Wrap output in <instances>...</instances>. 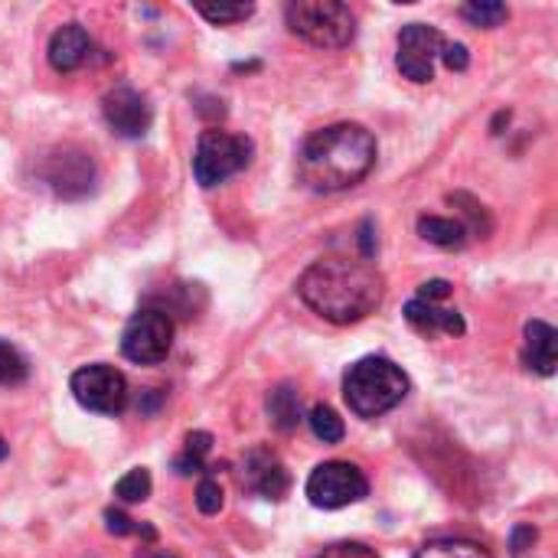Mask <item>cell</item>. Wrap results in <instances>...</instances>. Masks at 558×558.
Here are the masks:
<instances>
[{
  "label": "cell",
  "mask_w": 558,
  "mask_h": 558,
  "mask_svg": "<svg viewBox=\"0 0 558 558\" xmlns=\"http://www.w3.org/2000/svg\"><path fill=\"white\" fill-rule=\"evenodd\" d=\"M301 301L330 324H360L383 304L386 281L363 258H320L298 281Z\"/></svg>",
  "instance_id": "cell-1"
},
{
  "label": "cell",
  "mask_w": 558,
  "mask_h": 558,
  "mask_svg": "<svg viewBox=\"0 0 558 558\" xmlns=\"http://www.w3.org/2000/svg\"><path fill=\"white\" fill-rule=\"evenodd\" d=\"M376 167V137L363 124H330L314 131L298 154V177L314 193L350 190Z\"/></svg>",
  "instance_id": "cell-2"
},
{
  "label": "cell",
  "mask_w": 558,
  "mask_h": 558,
  "mask_svg": "<svg viewBox=\"0 0 558 558\" xmlns=\"http://www.w3.org/2000/svg\"><path fill=\"white\" fill-rule=\"evenodd\" d=\"M409 396L405 373L386 356H366L343 376V399L360 418H379Z\"/></svg>",
  "instance_id": "cell-3"
},
{
  "label": "cell",
  "mask_w": 558,
  "mask_h": 558,
  "mask_svg": "<svg viewBox=\"0 0 558 558\" xmlns=\"http://www.w3.org/2000/svg\"><path fill=\"white\" fill-rule=\"evenodd\" d=\"M284 20L294 36L320 49H343L356 36V13L340 0H294Z\"/></svg>",
  "instance_id": "cell-4"
},
{
  "label": "cell",
  "mask_w": 558,
  "mask_h": 558,
  "mask_svg": "<svg viewBox=\"0 0 558 558\" xmlns=\"http://www.w3.org/2000/svg\"><path fill=\"white\" fill-rule=\"evenodd\" d=\"M252 163V141L229 134V131H206L199 134L196 154H193V177L199 186H219L232 173L245 170Z\"/></svg>",
  "instance_id": "cell-5"
},
{
  "label": "cell",
  "mask_w": 558,
  "mask_h": 558,
  "mask_svg": "<svg viewBox=\"0 0 558 558\" xmlns=\"http://www.w3.org/2000/svg\"><path fill=\"white\" fill-rule=\"evenodd\" d=\"M366 494H369V481L350 461H327L314 468V474L307 477V500L317 510H343L366 500Z\"/></svg>",
  "instance_id": "cell-6"
},
{
  "label": "cell",
  "mask_w": 558,
  "mask_h": 558,
  "mask_svg": "<svg viewBox=\"0 0 558 558\" xmlns=\"http://www.w3.org/2000/svg\"><path fill=\"white\" fill-rule=\"evenodd\" d=\"M69 389L75 402L95 415H121L128 409V379L108 363H92L75 369Z\"/></svg>",
  "instance_id": "cell-7"
},
{
  "label": "cell",
  "mask_w": 558,
  "mask_h": 558,
  "mask_svg": "<svg viewBox=\"0 0 558 558\" xmlns=\"http://www.w3.org/2000/svg\"><path fill=\"white\" fill-rule=\"evenodd\" d=\"M173 347V320L163 311H137L121 337V353L137 366H157Z\"/></svg>",
  "instance_id": "cell-8"
},
{
  "label": "cell",
  "mask_w": 558,
  "mask_h": 558,
  "mask_svg": "<svg viewBox=\"0 0 558 558\" xmlns=\"http://www.w3.org/2000/svg\"><path fill=\"white\" fill-rule=\"evenodd\" d=\"M445 36L428 26V23H409L402 26L399 33V56H396V65L405 78L412 82H432L435 78V59L441 56L445 49Z\"/></svg>",
  "instance_id": "cell-9"
},
{
  "label": "cell",
  "mask_w": 558,
  "mask_h": 558,
  "mask_svg": "<svg viewBox=\"0 0 558 558\" xmlns=\"http://www.w3.org/2000/svg\"><path fill=\"white\" fill-rule=\"evenodd\" d=\"M43 180L46 186L62 199H78L95 183V163L85 150L59 147L43 160Z\"/></svg>",
  "instance_id": "cell-10"
},
{
  "label": "cell",
  "mask_w": 558,
  "mask_h": 558,
  "mask_svg": "<svg viewBox=\"0 0 558 558\" xmlns=\"http://www.w3.org/2000/svg\"><path fill=\"white\" fill-rule=\"evenodd\" d=\"M101 114H105L108 128L118 137H144L150 121H154V111H150L147 98L131 85H114L101 98Z\"/></svg>",
  "instance_id": "cell-11"
},
{
  "label": "cell",
  "mask_w": 558,
  "mask_h": 558,
  "mask_svg": "<svg viewBox=\"0 0 558 558\" xmlns=\"http://www.w3.org/2000/svg\"><path fill=\"white\" fill-rule=\"evenodd\" d=\"M242 484L265 500H284L291 490V474L271 451H252L242 468Z\"/></svg>",
  "instance_id": "cell-12"
},
{
  "label": "cell",
  "mask_w": 558,
  "mask_h": 558,
  "mask_svg": "<svg viewBox=\"0 0 558 558\" xmlns=\"http://www.w3.org/2000/svg\"><path fill=\"white\" fill-rule=\"evenodd\" d=\"M88 52H92V39H88V33H85V26H78V23H65V26H59L56 33H52V39H49V65L56 69V72H75L85 59H88Z\"/></svg>",
  "instance_id": "cell-13"
},
{
  "label": "cell",
  "mask_w": 558,
  "mask_h": 558,
  "mask_svg": "<svg viewBox=\"0 0 558 558\" xmlns=\"http://www.w3.org/2000/svg\"><path fill=\"white\" fill-rule=\"evenodd\" d=\"M405 320L422 330V333H451V337H464L468 333V324L458 311H448V307H438V304H428V301H409L405 304Z\"/></svg>",
  "instance_id": "cell-14"
},
{
  "label": "cell",
  "mask_w": 558,
  "mask_h": 558,
  "mask_svg": "<svg viewBox=\"0 0 558 558\" xmlns=\"http://www.w3.org/2000/svg\"><path fill=\"white\" fill-rule=\"evenodd\" d=\"M556 347H558V333L553 324L546 320H530L526 324V366L539 376H553L556 373Z\"/></svg>",
  "instance_id": "cell-15"
},
{
  "label": "cell",
  "mask_w": 558,
  "mask_h": 558,
  "mask_svg": "<svg viewBox=\"0 0 558 558\" xmlns=\"http://www.w3.org/2000/svg\"><path fill=\"white\" fill-rule=\"evenodd\" d=\"M418 235L438 248H461L468 242V226L461 219H445V216H422L418 219Z\"/></svg>",
  "instance_id": "cell-16"
},
{
  "label": "cell",
  "mask_w": 558,
  "mask_h": 558,
  "mask_svg": "<svg viewBox=\"0 0 558 558\" xmlns=\"http://www.w3.org/2000/svg\"><path fill=\"white\" fill-rule=\"evenodd\" d=\"M268 418L278 432H294L301 425V396L294 386H278L268 396Z\"/></svg>",
  "instance_id": "cell-17"
},
{
  "label": "cell",
  "mask_w": 558,
  "mask_h": 558,
  "mask_svg": "<svg viewBox=\"0 0 558 558\" xmlns=\"http://www.w3.org/2000/svg\"><path fill=\"white\" fill-rule=\"evenodd\" d=\"M307 422H311L314 438H317V441H324V445H340V441H343V435H347L343 418H340L330 405H314V409H311V415H307Z\"/></svg>",
  "instance_id": "cell-18"
},
{
  "label": "cell",
  "mask_w": 558,
  "mask_h": 558,
  "mask_svg": "<svg viewBox=\"0 0 558 558\" xmlns=\"http://www.w3.org/2000/svg\"><path fill=\"white\" fill-rule=\"evenodd\" d=\"M415 558H494L484 546L468 543V539H435L422 546Z\"/></svg>",
  "instance_id": "cell-19"
},
{
  "label": "cell",
  "mask_w": 558,
  "mask_h": 558,
  "mask_svg": "<svg viewBox=\"0 0 558 558\" xmlns=\"http://www.w3.org/2000/svg\"><path fill=\"white\" fill-rule=\"evenodd\" d=\"M461 16H464L471 26L494 29V26H500V23L510 16V7H507V3H497V0H474V3H464V7H461Z\"/></svg>",
  "instance_id": "cell-20"
},
{
  "label": "cell",
  "mask_w": 558,
  "mask_h": 558,
  "mask_svg": "<svg viewBox=\"0 0 558 558\" xmlns=\"http://www.w3.org/2000/svg\"><path fill=\"white\" fill-rule=\"evenodd\" d=\"M209 451H213V435L209 432L186 435V448H183V458L177 461V474H199Z\"/></svg>",
  "instance_id": "cell-21"
},
{
  "label": "cell",
  "mask_w": 558,
  "mask_h": 558,
  "mask_svg": "<svg viewBox=\"0 0 558 558\" xmlns=\"http://www.w3.org/2000/svg\"><path fill=\"white\" fill-rule=\"evenodd\" d=\"M196 13L206 16L216 26H229V23H242L255 13L252 3H196Z\"/></svg>",
  "instance_id": "cell-22"
},
{
  "label": "cell",
  "mask_w": 558,
  "mask_h": 558,
  "mask_svg": "<svg viewBox=\"0 0 558 558\" xmlns=\"http://www.w3.org/2000/svg\"><path fill=\"white\" fill-rule=\"evenodd\" d=\"M150 474L144 471V468H134V471H128L118 484H114V497L118 500H124V504H144L147 497H150Z\"/></svg>",
  "instance_id": "cell-23"
},
{
  "label": "cell",
  "mask_w": 558,
  "mask_h": 558,
  "mask_svg": "<svg viewBox=\"0 0 558 558\" xmlns=\"http://www.w3.org/2000/svg\"><path fill=\"white\" fill-rule=\"evenodd\" d=\"M26 373H29L26 360L10 343L0 340V386H20L26 379Z\"/></svg>",
  "instance_id": "cell-24"
},
{
  "label": "cell",
  "mask_w": 558,
  "mask_h": 558,
  "mask_svg": "<svg viewBox=\"0 0 558 558\" xmlns=\"http://www.w3.org/2000/svg\"><path fill=\"white\" fill-rule=\"evenodd\" d=\"M222 504H226V494H222V487H219L213 477H206V481L196 487V507H199V513H206V517H216V513L222 510Z\"/></svg>",
  "instance_id": "cell-25"
},
{
  "label": "cell",
  "mask_w": 558,
  "mask_h": 558,
  "mask_svg": "<svg viewBox=\"0 0 558 558\" xmlns=\"http://www.w3.org/2000/svg\"><path fill=\"white\" fill-rule=\"evenodd\" d=\"M317 558H379L376 549L363 546V543H337V546H327Z\"/></svg>",
  "instance_id": "cell-26"
},
{
  "label": "cell",
  "mask_w": 558,
  "mask_h": 558,
  "mask_svg": "<svg viewBox=\"0 0 558 558\" xmlns=\"http://www.w3.org/2000/svg\"><path fill=\"white\" fill-rule=\"evenodd\" d=\"M441 59H445V65H448L451 72H464V69L471 65V52H468L464 43H445Z\"/></svg>",
  "instance_id": "cell-27"
},
{
  "label": "cell",
  "mask_w": 558,
  "mask_h": 558,
  "mask_svg": "<svg viewBox=\"0 0 558 558\" xmlns=\"http://www.w3.org/2000/svg\"><path fill=\"white\" fill-rule=\"evenodd\" d=\"M536 539H539V533H536V526H517L513 530V536H510V553L513 556H523L526 549H533L536 546Z\"/></svg>",
  "instance_id": "cell-28"
},
{
  "label": "cell",
  "mask_w": 558,
  "mask_h": 558,
  "mask_svg": "<svg viewBox=\"0 0 558 558\" xmlns=\"http://www.w3.org/2000/svg\"><path fill=\"white\" fill-rule=\"evenodd\" d=\"M448 294H451V281H445V278H432V281L418 284V301L435 304V301H445Z\"/></svg>",
  "instance_id": "cell-29"
},
{
  "label": "cell",
  "mask_w": 558,
  "mask_h": 558,
  "mask_svg": "<svg viewBox=\"0 0 558 558\" xmlns=\"http://www.w3.org/2000/svg\"><path fill=\"white\" fill-rule=\"evenodd\" d=\"M360 252H363V262L376 258V252H379V239H376L373 219H366V222L360 226Z\"/></svg>",
  "instance_id": "cell-30"
},
{
  "label": "cell",
  "mask_w": 558,
  "mask_h": 558,
  "mask_svg": "<svg viewBox=\"0 0 558 558\" xmlns=\"http://www.w3.org/2000/svg\"><path fill=\"white\" fill-rule=\"evenodd\" d=\"M105 523H108V533L111 536H131V533H137L134 520H128L121 510H105Z\"/></svg>",
  "instance_id": "cell-31"
}]
</instances>
